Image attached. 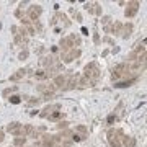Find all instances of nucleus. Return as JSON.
<instances>
[{
  "instance_id": "nucleus-9",
  "label": "nucleus",
  "mask_w": 147,
  "mask_h": 147,
  "mask_svg": "<svg viewBox=\"0 0 147 147\" xmlns=\"http://www.w3.org/2000/svg\"><path fill=\"white\" fill-rule=\"evenodd\" d=\"M41 144H42V147H54V146H56L54 136H53V134H42Z\"/></svg>"
},
{
  "instance_id": "nucleus-10",
  "label": "nucleus",
  "mask_w": 147,
  "mask_h": 147,
  "mask_svg": "<svg viewBox=\"0 0 147 147\" xmlns=\"http://www.w3.org/2000/svg\"><path fill=\"white\" fill-rule=\"evenodd\" d=\"M65 82H67V77H65V74H59V75H56L54 77V87L56 88H64V85H65Z\"/></svg>"
},
{
  "instance_id": "nucleus-6",
  "label": "nucleus",
  "mask_w": 147,
  "mask_h": 147,
  "mask_svg": "<svg viewBox=\"0 0 147 147\" xmlns=\"http://www.w3.org/2000/svg\"><path fill=\"white\" fill-rule=\"evenodd\" d=\"M61 110V103H53V105H46L44 108H42V111L39 113V116L41 118H47L49 115H53L54 111H59Z\"/></svg>"
},
{
  "instance_id": "nucleus-25",
  "label": "nucleus",
  "mask_w": 147,
  "mask_h": 147,
  "mask_svg": "<svg viewBox=\"0 0 147 147\" xmlns=\"http://www.w3.org/2000/svg\"><path fill=\"white\" fill-rule=\"evenodd\" d=\"M26 101H28V105H30V106H36L38 103L41 101V98H36V96H30Z\"/></svg>"
},
{
  "instance_id": "nucleus-33",
  "label": "nucleus",
  "mask_w": 147,
  "mask_h": 147,
  "mask_svg": "<svg viewBox=\"0 0 147 147\" xmlns=\"http://www.w3.org/2000/svg\"><path fill=\"white\" fill-rule=\"evenodd\" d=\"M93 13L95 15H98V16H101V7L98 5V3H95V8H93Z\"/></svg>"
},
{
  "instance_id": "nucleus-4",
  "label": "nucleus",
  "mask_w": 147,
  "mask_h": 147,
  "mask_svg": "<svg viewBox=\"0 0 147 147\" xmlns=\"http://www.w3.org/2000/svg\"><path fill=\"white\" fill-rule=\"evenodd\" d=\"M41 13H42V7L41 5H31L30 8H28V20L30 21L39 20Z\"/></svg>"
},
{
  "instance_id": "nucleus-39",
  "label": "nucleus",
  "mask_w": 147,
  "mask_h": 147,
  "mask_svg": "<svg viewBox=\"0 0 147 147\" xmlns=\"http://www.w3.org/2000/svg\"><path fill=\"white\" fill-rule=\"evenodd\" d=\"M75 21L82 23V13H75Z\"/></svg>"
},
{
  "instance_id": "nucleus-15",
  "label": "nucleus",
  "mask_w": 147,
  "mask_h": 147,
  "mask_svg": "<svg viewBox=\"0 0 147 147\" xmlns=\"http://www.w3.org/2000/svg\"><path fill=\"white\" fill-rule=\"evenodd\" d=\"M75 132H79V136L82 139H85V137L88 136V127L84 126V124H79V126H75Z\"/></svg>"
},
{
  "instance_id": "nucleus-35",
  "label": "nucleus",
  "mask_w": 147,
  "mask_h": 147,
  "mask_svg": "<svg viewBox=\"0 0 147 147\" xmlns=\"http://www.w3.org/2000/svg\"><path fill=\"white\" fill-rule=\"evenodd\" d=\"M72 141H75V142H80V141H84L82 137L79 136V134H72Z\"/></svg>"
},
{
  "instance_id": "nucleus-41",
  "label": "nucleus",
  "mask_w": 147,
  "mask_h": 147,
  "mask_svg": "<svg viewBox=\"0 0 147 147\" xmlns=\"http://www.w3.org/2000/svg\"><path fill=\"white\" fill-rule=\"evenodd\" d=\"M3 139H5V132L0 131V142H3Z\"/></svg>"
},
{
  "instance_id": "nucleus-26",
  "label": "nucleus",
  "mask_w": 147,
  "mask_h": 147,
  "mask_svg": "<svg viewBox=\"0 0 147 147\" xmlns=\"http://www.w3.org/2000/svg\"><path fill=\"white\" fill-rule=\"evenodd\" d=\"M70 39H72V42H74V46H75V44H77V46H80V44H82V38L80 36H75V34H70Z\"/></svg>"
},
{
  "instance_id": "nucleus-2",
  "label": "nucleus",
  "mask_w": 147,
  "mask_h": 147,
  "mask_svg": "<svg viewBox=\"0 0 147 147\" xmlns=\"http://www.w3.org/2000/svg\"><path fill=\"white\" fill-rule=\"evenodd\" d=\"M123 137H124V134L121 129H110L108 131V142L111 147H123V144H121Z\"/></svg>"
},
{
  "instance_id": "nucleus-23",
  "label": "nucleus",
  "mask_w": 147,
  "mask_h": 147,
  "mask_svg": "<svg viewBox=\"0 0 147 147\" xmlns=\"http://www.w3.org/2000/svg\"><path fill=\"white\" fill-rule=\"evenodd\" d=\"M8 100H10V103H13V105H20L21 103V96L20 95H11Z\"/></svg>"
},
{
  "instance_id": "nucleus-44",
  "label": "nucleus",
  "mask_w": 147,
  "mask_h": 147,
  "mask_svg": "<svg viewBox=\"0 0 147 147\" xmlns=\"http://www.w3.org/2000/svg\"><path fill=\"white\" fill-rule=\"evenodd\" d=\"M57 49H59L57 46H53V47H51V51H53V53H57Z\"/></svg>"
},
{
  "instance_id": "nucleus-21",
  "label": "nucleus",
  "mask_w": 147,
  "mask_h": 147,
  "mask_svg": "<svg viewBox=\"0 0 147 147\" xmlns=\"http://www.w3.org/2000/svg\"><path fill=\"white\" fill-rule=\"evenodd\" d=\"M77 87L79 88H87V87H90V82L85 77H80L79 80H77Z\"/></svg>"
},
{
  "instance_id": "nucleus-1",
  "label": "nucleus",
  "mask_w": 147,
  "mask_h": 147,
  "mask_svg": "<svg viewBox=\"0 0 147 147\" xmlns=\"http://www.w3.org/2000/svg\"><path fill=\"white\" fill-rule=\"evenodd\" d=\"M100 75H101V72H100V67H98V64H96V62H88L87 65H85V69H84V77L90 82V87L98 82Z\"/></svg>"
},
{
  "instance_id": "nucleus-24",
  "label": "nucleus",
  "mask_w": 147,
  "mask_h": 147,
  "mask_svg": "<svg viewBox=\"0 0 147 147\" xmlns=\"http://www.w3.org/2000/svg\"><path fill=\"white\" fill-rule=\"evenodd\" d=\"M111 21H113V18H111L110 15L101 16V25H105V26H110V25H111Z\"/></svg>"
},
{
  "instance_id": "nucleus-46",
  "label": "nucleus",
  "mask_w": 147,
  "mask_h": 147,
  "mask_svg": "<svg viewBox=\"0 0 147 147\" xmlns=\"http://www.w3.org/2000/svg\"><path fill=\"white\" fill-rule=\"evenodd\" d=\"M82 33H84V34H88V30H87V28L84 26V28H82Z\"/></svg>"
},
{
  "instance_id": "nucleus-38",
  "label": "nucleus",
  "mask_w": 147,
  "mask_h": 147,
  "mask_svg": "<svg viewBox=\"0 0 147 147\" xmlns=\"http://www.w3.org/2000/svg\"><path fill=\"white\" fill-rule=\"evenodd\" d=\"M15 42H16V44H20V42H23V38H21L20 34H16V36H15Z\"/></svg>"
},
{
  "instance_id": "nucleus-3",
  "label": "nucleus",
  "mask_w": 147,
  "mask_h": 147,
  "mask_svg": "<svg viewBox=\"0 0 147 147\" xmlns=\"http://www.w3.org/2000/svg\"><path fill=\"white\" fill-rule=\"evenodd\" d=\"M80 56H82V51L80 49H70V51H67V53H62V64H70L74 61V59H79Z\"/></svg>"
},
{
  "instance_id": "nucleus-30",
  "label": "nucleus",
  "mask_w": 147,
  "mask_h": 147,
  "mask_svg": "<svg viewBox=\"0 0 147 147\" xmlns=\"http://www.w3.org/2000/svg\"><path fill=\"white\" fill-rule=\"evenodd\" d=\"M116 121H118V116L116 115H110L108 118H106V123H108V124H113V123H116Z\"/></svg>"
},
{
  "instance_id": "nucleus-34",
  "label": "nucleus",
  "mask_w": 147,
  "mask_h": 147,
  "mask_svg": "<svg viewBox=\"0 0 147 147\" xmlns=\"http://www.w3.org/2000/svg\"><path fill=\"white\" fill-rule=\"evenodd\" d=\"M15 16H16V18H20V20L23 18V11H21V8H18V10H15Z\"/></svg>"
},
{
  "instance_id": "nucleus-43",
  "label": "nucleus",
  "mask_w": 147,
  "mask_h": 147,
  "mask_svg": "<svg viewBox=\"0 0 147 147\" xmlns=\"http://www.w3.org/2000/svg\"><path fill=\"white\" fill-rule=\"evenodd\" d=\"M36 53H38V54H41V53H44V47H38V49H36Z\"/></svg>"
},
{
  "instance_id": "nucleus-16",
  "label": "nucleus",
  "mask_w": 147,
  "mask_h": 147,
  "mask_svg": "<svg viewBox=\"0 0 147 147\" xmlns=\"http://www.w3.org/2000/svg\"><path fill=\"white\" fill-rule=\"evenodd\" d=\"M25 75H26V69H20V70H16V74L11 75L10 80H11V82H16V80H21Z\"/></svg>"
},
{
  "instance_id": "nucleus-47",
  "label": "nucleus",
  "mask_w": 147,
  "mask_h": 147,
  "mask_svg": "<svg viewBox=\"0 0 147 147\" xmlns=\"http://www.w3.org/2000/svg\"><path fill=\"white\" fill-rule=\"evenodd\" d=\"M25 147H26V146H25Z\"/></svg>"
},
{
  "instance_id": "nucleus-36",
  "label": "nucleus",
  "mask_w": 147,
  "mask_h": 147,
  "mask_svg": "<svg viewBox=\"0 0 147 147\" xmlns=\"http://www.w3.org/2000/svg\"><path fill=\"white\" fill-rule=\"evenodd\" d=\"M93 41L96 42V44L100 42V34H98V33H93Z\"/></svg>"
},
{
  "instance_id": "nucleus-29",
  "label": "nucleus",
  "mask_w": 147,
  "mask_h": 147,
  "mask_svg": "<svg viewBox=\"0 0 147 147\" xmlns=\"http://www.w3.org/2000/svg\"><path fill=\"white\" fill-rule=\"evenodd\" d=\"M56 126H57V129H59V131H62V129H67L69 123H67V121H59V123L56 124Z\"/></svg>"
},
{
  "instance_id": "nucleus-11",
  "label": "nucleus",
  "mask_w": 147,
  "mask_h": 147,
  "mask_svg": "<svg viewBox=\"0 0 147 147\" xmlns=\"http://www.w3.org/2000/svg\"><path fill=\"white\" fill-rule=\"evenodd\" d=\"M121 33H123V23H121V21H115L113 25H110V34L118 36Z\"/></svg>"
},
{
  "instance_id": "nucleus-37",
  "label": "nucleus",
  "mask_w": 147,
  "mask_h": 147,
  "mask_svg": "<svg viewBox=\"0 0 147 147\" xmlns=\"http://www.w3.org/2000/svg\"><path fill=\"white\" fill-rule=\"evenodd\" d=\"M10 31H11V34H15V36H16V34H18V26H11Z\"/></svg>"
},
{
  "instance_id": "nucleus-18",
  "label": "nucleus",
  "mask_w": 147,
  "mask_h": 147,
  "mask_svg": "<svg viewBox=\"0 0 147 147\" xmlns=\"http://www.w3.org/2000/svg\"><path fill=\"white\" fill-rule=\"evenodd\" d=\"M20 126H21L20 123H16V121H13V123H8V124H7L5 131H7V132H13V131H16V129H18Z\"/></svg>"
},
{
  "instance_id": "nucleus-22",
  "label": "nucleus",
  "mask_w": 147,
  "mask_h": 147,
  "mask_svg": "<svg viewBox=\"0 0 147 147\" xmlns=\"http://www.w3.org/2000/svg\"><path fill=\"white\" fill-rule=\"evenodd\" d=\"M56 18H59V20L64 21V26H70V21L67 20V15H65V13H61V11H57V13H56Z\"/></svg>"
},
{
  "instance_id": "nucleus-14",
  "label": "nucleus",
  "mask_w": 147,
  "mask_h": 147,
  "mask_svg": "<svg viewBox=\"0 0 147 147\" xmlns=\"http://www.w3.org/2000/svg\"><path fill=\"white\" fill-rule=\"evenodd\" d=\"M132 34V23H126V25H123V33H121V36L127 39V38Z\"/></svg>"
},
{
  "instance_id": "nucleus-42",
  "label": "nucleus",
  "mask_w": 147,
  "mask_h": 147,
  "mask_svg": "<svg viewBox=\"0 0 147 147\" xmlns=\"http://www.w3.org/2000/svg\"><path fill=\"white\" fill-rule=\"evenodd\" d=\"M111 53H113V54L119 53V47H118V46H115V47H113V49H111Z\"/></svg>"
},
{
  "instance_id": "nucleus-20",
  "label": "nucleus",
  "mask_w": 147,
  "mask_h": 147,
  "mask_svg": "<svg viewBox=\"0 0 147 147\" xmlns=\"http://www.w3.org/2000/svg\"><path fill=\"white\" fill-rule=\"evenodd\" d=\"M26 144V137H15L13 139V146L15 147H25Z\"/></svg>"
},
{
  "instance_id": "nucleus-13",
  "label": "nucleus",
  "mask_w": 147,
  "mask_h": 147,
  "mask_svg": "<svg viewBox=\"0 0 147 147\" xmlns=\"http://www.w3.org/2000/svg\"><path fill=\"white\" fill-rule=\"evenodd\" d=\"M121 144H123V147H136V139L134 137H129V136H124L123 139H121Z\"/></svg>"
},
{
  "instance_id": "nucleus-8",
  "label": "nucleus",
  "mask_w": 147,
  "mask_h": 147,
  "mask_svg": "<svg viewBox=\"0 0 147 147\" xmlns=\"http://www.w3.org/2000/svg\"><path fill=\"white\" fill-rule=\"evenodd\" d=\"M57 61H59V59L56 57V56H44V57H42V61H41V64H42V67L47 70V69L53 67L54 64L57 62Z\"/></svg>"
},
{
  "instance_id": "nucleus-31",
  "label": "nucleus",
  "mask_w": 147,
  "mask_h": 147,
  "mask_svg": "<svg viewBox=\"0 0 147 147\" xmlns=\"http://www.w3.org/2000/svg\"><path fill=\"white\" fill-rule=\"evenodd\" d=\"M85 10L88 11V13H93V8H95V3H85V7H84Z\"/></svg>"
},
{
  "instance_id": "nucleus-7",
  "label": "nucleus",
  "mask_w": 147,
  "mask_h": 147,
  "mask_svg": "<svg viewBox=\"0 0 147 147\" xmlns=\"http://www.w3.org/2000/svg\"><path fill=\"white\" fill-rule=\"evenodd\" d=\"M59 49L62 51V53H67V51H70V49H74V42L70 38H62L61 41H59Z\"/></svg>"
},
{
  "instance_id": "nucleus-5",
  "label": "nucleus",
  "mask_w": 147,
  "mask_h": 147,
  "mask_svg": "<svg viewBox=\"0 0 147 147\" xmlns=\"http://www.w3.org/2000/svg\"><path fill=\"white\" fill-rule=\"evenodd\" d=\"M127 5V8L124 10V16L126 18H132V16H136V13H137V10H139V2H129V3H126Z\"/></svg>"
},
{
  "instance_id": "nucleus-27",
  "label": "nucleus",
  "mask_w": 147,
  "mask_h": 147,
  "mask_svg": "<svg viewBox=\"0 0 147 147\" xmlns=\"http://www.w3.org/2000/svg\"><path fill=\"white\" fill-rule=\"evenodd\" d=\"M34 77H36V79H39V80L47 79V77H46V70H38V72H34Z\"/></svg>"
},
{
  "instance_id": "nucleus-19",
  "label": "nucleus",
  "mask_w": 147,
  "mask_h": 147,
  "mask_svg": "<svg viewBox=\"0 0 147 147\" xmlns=\"http://www.w3.org/2000/svg\"><path fill=\"white\" fill-rule=\"evenodd\" d=\"M47 119L49 121H62V113H61V111H54L53 115H49L47 116Z\"/></svg>"
},
{
  "instance_id": "nucleus-12",
  "label": "nucleus",
  "mask_w": 147,
  "mask_h": 147,
  "mask_svg": "<svg viewBox=\"0 0 147 147\" xmlns=\"http://www.w3.org/2000/svg\"><path fill=\"white\" fill-rule=\"evenodd\" d=\"M134 82H136V77L127 79V80H118V82H115V87L116 88H126V87H131Z\"/></svg>"
},
{
  "instance_id": "nucleus-17",
  "label": "nucleus",
  "mask_w": 147,
  "mask_h": 147,
  "mask_svg": "<svg viewBox=\"0 0 147 147\" xmlns=\"http://www.w3.org/2000/svg\"><path fill=\"white\" fill-rule=\"evenodd\" d=\"M21 129H23V136L26 137H31L33 136V132H34V127L31 126V124H25V126H21Z\"/></svg>"
},
{
  "instance_id": "nucleus-45",
  "label": "nucleus",
  "mask_w": 147,
  "mask_h": 147,
  "mask_svg": "<svg viewBox=\"0 0 147 147\" xmlns=\"http://www.w3.org/2000/svg\"><path fill=\"white\" fill-rule=\"evenodd\" d=\"M108 54H110V51H108V49H106V51H103V54H101V56H103V57H106V56H108Z\"/></svg>"
},
{
  "instance_id": "nucleus-40",
  "label": "nucleus",
  "mask_w": 147,
  "mask_h": 147,
  "mask_svg": "<svg viewBox=\"0 0 147 147\" xmlns=\"http://www.w3.org/2000/svg\"><path fill=\"white\" fill-rule=\"evenodd\" d=\"M103 42H108V44H113V39H111L110 36H106V38H103Z\"/></svg>"
},
{
  "instance_id": "nucleus-28",
  "label": "nucleus",
  "mask_w": 147,
  "mask_h": 147,
  "mask_svg": "<svg viewBox=\"0 0 147 147\" xmlns=\"http://www.w3.org/2000/svg\"><path fill=\"white\" fill-rule=\"evenodd\" d=\"M28 56H30V53H28V49H23L20 54H18V59L20 61H25V59H28Z\"/></svg>"
},
{
  "instance_id": "nucleus-32",
  "label": "nucleus",
  "mask_w": 147,
  "mask_h": 147,
  "mask_svg": "<svg viewBox=\"0 0 147 147\" xmlns=\"http://www.w3.org/2000/svg\"><path fill=\"white\" fill-rule=\"evenodd\" d=\"M13 90H16V87H11V88H5L3 92H2V95H3V96H10V93L13 92Z\"/></svg>"
}]
</instances>
